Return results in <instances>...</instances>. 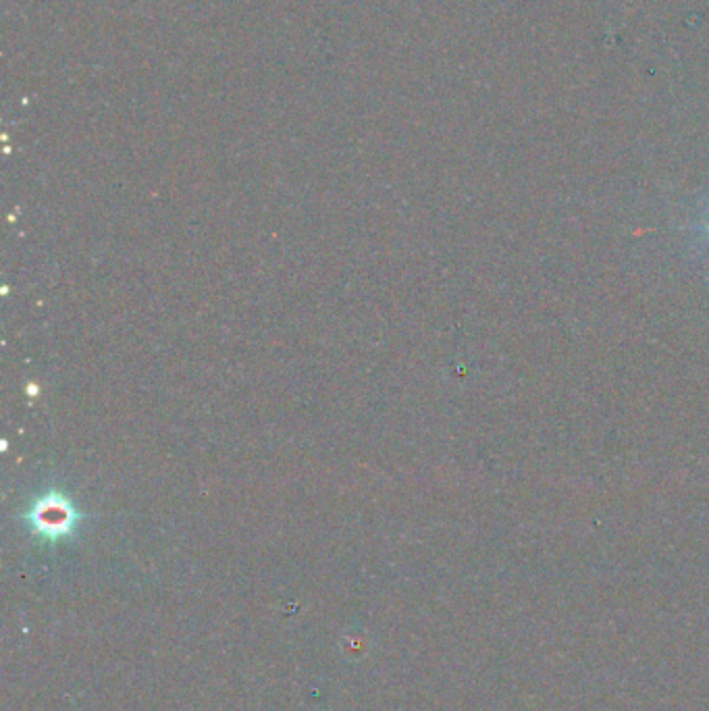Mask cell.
I'll return each instance as SVG.
<instances>
[{"mask_svg":"<svg viewBox=\"0 0 709 711\" xmlns=\"http://www.w3.org/2000/svg\"><path fill=\"white\" fill-rule=\"evenodd\" d=\"M36 524L42 529H59L65 531L69 526V506L65 504H44L36 510Z\"/></svg>","mask_w":709,"mask_h":711,"instance_id":"6da1fadb","label":"cell"}]
</instances>
